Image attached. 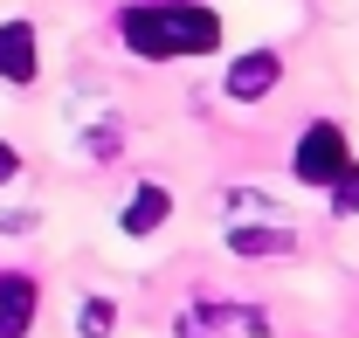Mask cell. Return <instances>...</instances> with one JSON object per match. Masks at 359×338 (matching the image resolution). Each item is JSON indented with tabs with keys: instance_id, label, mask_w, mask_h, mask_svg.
I'll use <instances>...</instances> for the list:
<instances>
[{
	"instance_id": "6da1fadb",
	"label": "cell",
	"mask_w": 359,
	"mask_h": 338,
	"mask_svg": "<svg viewBox=\"0 0 359 338\" xmlns=\"http://www.w3.org/2000/svg\"><path fill=\"white\" fill-rule=\"evenodd\" d=\"M118 35L145 62H180V55L222 48V14L201 7V0H138L118 14Z\"/></svg>"
},
{
	"instance_id": "7a4b0ae2",
	"label": "cell",
	"mask_w": 359,
	"mask_h": 338,
	"mask_svg": "<svg viewBox=\"0 0 359 338\" xmlns=\"http://www.w3.org/2000/svg\"><path fill=\"white\" fill-rule=\"evenodd\" d=\"M346 166H353V152H346V131L339 125H311L297 138V180L304 187H332Z\"/></svg>"
},
{
	"instance_id": "3957f363",
	"label": "cell",
	"mask_w": 359,
	"mask_h": 338,
	"mask_svg": "<svg viewBox=\"0 0 359 338\" xmlns=\"http://www.w3.org/2000/svg\"><path fill=\"white\" fill-rule=\"evenodd\" d=\"M276 76H283V62H276L269 48L235 55V69H228V97H235V104H256V97H269V90H276Z\"/></svg>"
},
{
	"instance_id": "277c9868",
	"label": "cell",
	"mask_w": 359,
	"mask_h": 338,
	"mask_svg": "<svg viewBox=\"0 0 359 338\" xmlns=\"http://www.w3.org/2000/svg\"><path fill=\"white\" fill-rule=\"evenodd\" d=\"M0 76L35 83V21H0Z\"/></svg>"
},
{
	"instance_id": "5b68a950",
	"label": "cell",
	"mask_w": 359,
	"mask_h": 338,
	"mask_svg": "<svg viewBox=\"0 0 359 338\" xmlns=\"http://www.w3.org/2000/svg\"><path fill=\"white\" fill-rule=\"evenodd\" d=\"M35 318V283L28 276H0V338H21Z\"/></svg>"
},
{
	"instance_id": "8992f818",
	"label": "cell",
	"mask_w": 359,
	"mask_h": 338,
	"mask_svg": "<svg viewBox=\"0 0 359 338\" xmlns=\"http://www.w3.org/2000/svg\"><path fill=\"white\" fill-rule=\"evenodd\" d=\"M166 214H173V194H166V187H138L132 208H125V235H152Z\"/></svg>"
},
{
	"instance_id": "52a82bcc",
	"label": "cell",
	"mask_w": 359,
	"mask_h": 338,
	"mask_svg": "<svg viewBox=\"0 0 359 338\" xmlns=\"http://www.w3.org/2000/svg\"><path fill=\"white\" fill-rule=\"evenodd\" d=\"M228 242H235L242 255H283V249H290V235H283V228H263V235H256V228H235Z\"/></svg>"
},
{
	"instance_id": "ba28073f",
	"label": "cell",
	"mask_w": 359,
	"mask_h": 338,
	"mask_svg": "<svg viewBox=\"0 0 359 338\" xmlns=\"http://www.w3.org/2000/svg\"><path fill=\"white\" fill-rule=\"evenodd\" d=\"M332 208H339V214H359V166H346L339 180H332Z\"/></svg>"
},
{
	"instance_id": "9c48e42d",
	"label": "cell",
	"mask_w": 359,
	"mask_h": 338,
	"mask_svg": "<svg viewBox=\"0 0 359 338\" xmlns=\"http://www.w3.org/2000/svg\"><path fill=\"white\" fill-rule=\"evenodd\" d=\"M76 332H83V338H104V332H111V304H104V297L83 304V325H76Z\"/></svg>"
},
{
	"instance_id": "30bf717a",
	"label": "cell",
	"mask_w": 359,
	"mask_h": 338,
	"mask_svg": "<svg viewBox=\"0 0 359 338\" xmlns=\"http://www.w3.org/2000/svg\"><path fill=\"white\" fill-rule=\"evenodd\" d=\"M14 166H21V159H14V145H0V180H14Z\"/></svg>"
}]
</instances>
